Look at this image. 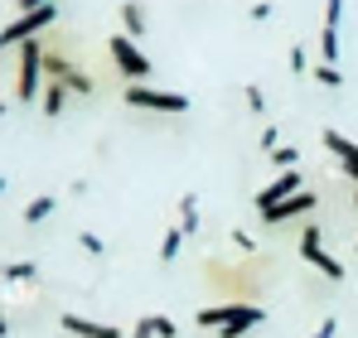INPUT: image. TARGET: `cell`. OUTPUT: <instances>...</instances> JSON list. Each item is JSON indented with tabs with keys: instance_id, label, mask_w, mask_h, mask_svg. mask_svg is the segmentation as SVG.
I'll return each mask as SVG.
<instances>
[{
	"instance_id": "obj_19",
	"label": "cell",
	"mask_w": 358,
	"mask_h": 338,
	"mask_svg": "<svg viewBox=\"0 0 358 338\" xmlns=\"http://www.w3.org/2000/svg\"><path fill=\"white\" fill-rule=\"evenodd\" d=\"M179 247H184V232H179V227H170V232L160 237V261H175Z\"/></svg>"
},
{
	"instance_id": "obj_20",
	"label": "cell",
	"mask_w": 358,
	"mask_h": 338,
	"mask_svg": "<svg viewBox=\"0 0 358 338\" xmlns=\"http://www.w3.org/2000/svg\"><path fill=\"white\" fill-rule=\"evenodd\" d=\"M296 160H300V150H296V145H276V150H271V165H281L286 174L296 169Z\"/></svg>"
},
{
	"instance_id": "obj_35",
	"label": "cell",
	"mask_w": 358,
	"mask_h": 338,
	"mask_svg": "<svg viewBox=\"0 0 358 338\" xmlns=\"http://www.w3.org/2000/svg\"><path fill=\"white\" fill-rule=\"evenodd\" d=\"M354 251H358V242H354Z\"/></svg>"
},
{
	"instance_id": "obj_32",
	"label": "cell",
	"mask_w": 358,
	"mask_h": 338,
	"mask_svg": "<svg viewBox=\"0 0 358 338\" xmlns=\"http://www.w3.org/2000/svg\"><path fill=\"white\" fill-rule=\"evenodd\" d=\"M0 193H5V179H0Z\"/></svg>"
},
{
	"instance_id": "obj_10",
	"label": "cell",
	"mask_w": 358,
	"mask_h": 338,
	"mask_svg": "<svg viewBox=\"0 0 358 338\" xmlns=\"http://www.w3.org/2000/svg\"><path fill=\"white\" fill-rule=\"evenodd\" d=\"M324 150H329V155L344 165V174L358 184V145H354V140H349V135H339V131H324Z\"/></svg>"
},
{
	"instance_id": "obj_14",
	"label": "cell",
	"mask_w": 358,
	"mask_h": 338,
	"mask_svg": "<svg viewBox=\"0 0 358 338\" xmlns=\"http://www.w3.org/2000/svg\"><path fill=\"white\" fill-rule=\"evenodd\" d=\"M54 208H59V198H54V193H39V198H29V203H24V223H29V227L44 223Z\"/></svg>"
},
{
	"instance_id": "obj_12",
	"label": "cell",
	"mask_w": 358,
	"mask_h": 338,
	"mask_svg": "<svg viewBox=\"0 0 358 338\" xmlns=\"http://www.w3.org/2000/svg\"><path fill=\"white\" fill-rule=\"evenodd\" d=\"M78 68H73V58L68 54H59V49H44V78L49 82H68Z\"/></svg>"
},
{
	"instance_id": "obj_17",
	"label": "cell",
	"mask_w": 358,
	"mask_h": 338,
	"mask_svg": "<svg viewBox=\"0 0 358 338\" xmlns=\"http://www.w3.org/2000/svg\"><path fill=\"white\" fill-rule=\"evenodd\" d=\"M0 276H5L10 285H24V281H34V276H39V266H34V261H10Z\"/></svg>"
},
{
	"instance_id": "obj_6",
	"label": "cell",
	"mask_w": 358,
	"mask_h": 338,
	"mask_svg": "<svg viewBox=\"0 0 358 338\" xmlns=\"http://www.w3.org/2000/svg\"><path fill=\"white\" fill-rule=\"evenodd\" d=\"M300 256H305V261H310V266H315L324 281H344V266H339V261L324 251V237H320V227H305V232H300Z\"/></svg>"
},
{
	"instance_id": "obj_9",
	"label": "cell",
	"mask_w": 358,
	"mask_h": 338,
	"mask_svg": "<svg viewBox=\"0 0 358 338\" xmlns=\"http://www.w3.org/2000/svg\"><path fill=\"white\" fill-rule=\"evenodd\" d=\"M59 324H63V334H73V338H121L117 324H102V319H83V314H63Z\"/></svg>"
},
{
	"instance_id": "obj_23",
	"label": "cell",
	"mask_w": 358,
	"mask_h": 338,
	"mask_svg": "<svg viewBox=\"0 0 358 338\" xmlns=\"http://www.w3.org/2000/svg\"><path fill=\"white\" fill-rule=\"evenodd\" d=\"M344 20V0H324V29H339Z\"/></svg>"
},
{
	"instance_id": "obj_11",
	"label": "cell",
	"mask_w": 358,
	"mask_h": 338,
	"mask_svg": "<svg viewBox=\"0 0 358 338\" xmlns=\"http://www.w3.org/2000/svg\"><path fill=\"white\" fill-rule=\"evenodd\" d=\"M179 324L175 319H165V314H145L141 324H136V338H175Z\"/></svg>"
},
{
	"instance_id": "obj_1",
	"label": "cell",
	"mask_w": 358,
	"mask_h": 338,
	"mask_svg": "<svg viewBox=\"0 0 358 338\" xmlns=\"http://www.w3.org/2000/svg\"><path fill=\"white\" fill-rule=\"evenodd\" d=\"M262 304H213V309H199V329H213L218 338H242L262 324Z\"/></svg>"
},
{
	"instance_id": "obj_34",
	"label": "cell",
	"mask_w": 358,
	"mask_h": 338,
	"mask_svg": "<svg viewBox=\"0 0 358 338\" xmlns=\"http://www.w3.org/2000/svg\"><path fill=\"white\" fill-rule=\"evenodd\" d=\"M0 116H5V102H0Z\"/></svg>"
},
{
	"instance_id": "obj_33",
	"label": "cell",
	"mask_w": 358,
	"mask_h": 338,
	"mask_svg": "<svg viewBox=\"0 0 358 338\" xmlns=\"http://www.w3.org/2000/svg\"><path fill=\"white\" fill-rule=\"evenodd\" d=\"M0 49H5V34H0Z\"/></svg>"
},
{
	"instance_id": "obj_28",
	"label": "cell",
	"mask_w": 358,
	"mask_h": 338,
	"mask_svg": "<svg viewBox=\"0 0 358 338\" xmlns=\"http://www.w3.org/2000/svg\"><path fill=\"white\" fill-rule=\"evenodd\" d=\"M252 20H257V24H262V20H271V5H266V0H257V5H252Z\"/></svg>"
},
{
	"instance_id": "obj_2",
	"label": "cell",
	"mask_w": 358,
	"mask_h": 338,
	"mask_svg": "<svg viewBox=\"0 0 358 338\" xmlns=\"http://www.w3.org/2000/svg\"><path fill=\"white\" fill-rule=\"evenodd\" d=\"M44 39H29L20 44V78H15V97L20 102H39V87H44Z\"/></svg>"
},
{
	"instance_id": "obj_13",
	"label": "cell",
	"mask_w": 358,
	"mask_h": 338,
	"mask_svg": "<svg viewBox=\"0 0 358 338\" xmlns=\"http://www.w3.org/2000/svg\"><path fill=\"white\" fill-rule=\"evenodd\" d=\"M121 24H126V39H141V34H145V10H141V0H126V5H121Z\"/></svg>"
},
{
	"instance_id": "obj_26",
	"label": "cell",
	"mask_w": 358,
	"mask_h": 338,
	"mask_svg": "<svg viewBox=\"0 0 358 338\" xmlns=\"http://www.w3.org/2000/svg\"><path fill=\"white\" fill-rule=\"evenodd\" d=\"M291 68H296V73H305V68H310V54H305V44H291Z\"/></svg>"
},
{
	"instance_id": "obj_16",
	"label": "cell",
	"mask_w": 358,
	"mask_h": 338,
	"mask_svg": "<svg viewBox=\"0 0 358 338\" xmlns=\"http://www.w3.org/2000/svg\"><path fill=\"white\" fill-rule=\"evenodd\" d=\"M68 107V87L63 82H44V116H63Z\"/></svg>"
},
{
	"instance_id": "obj_24",
	"label": "cell",
	"mask_w": 358,
	"mask_h": 338,
	"mask_svg": "<svg viewBox=\"0 0 358 338\" xmlns=\"http://www.w3.org/2000/svg\"><path fill=\"white\" fill-rule=\"evenodd\" d=\"M78 242H83V251H87V256H102V251H107V242H102L97 232H83Z\"/></svg>"
},
{
	"instance_id": "obj_3",
	"label": "cell",
	"mask_w": 358,
	"mask_h": 338,
	"mask_svg": "<svg viewBox=\"0 0 358 338\" xmlns=\"http://www.w3.org/2000/svg\"><path fill=\"white\" fill-rule=\"evenodd\" d=\"M121 102L126 107H141V112H170V116L189 112V97L184 92H170V87H121Z\"/></svg>"
},
{
	"instance_id": "obj_18",
	"label": "cell",
	"mask_w": 358,
	"mask_h": 338,
	"mask_svg": "<svg viewBox=\"0 0 358 338\" xmlns=\"http://www.w3.org/2000/svg\"><path fill=\"white\" fill-rule=\"evenodd\" d=\"M339 54H344V49H339V29H320V58L334 68V58H339Z\"/></svg>"
},
{
	"instance_id": "obj_15",
	"label": "cell",
	"mask_w": 358,
	"mask_h": 338,
	"mask_svg": "<svg viewBox=\"0 0 358 338\" xmlns=\"http://www.w3.org/2000/svg\"><path fill=\"white\" fill-rule=\"evenodd\" d=\"M179 232H184V237H194V232H199V198H194V193H184V198H179Z\"/></svg>"
},
{
	"instance_id": "obj_31",
	"label": "cell",
	"mask_w": 358,
	"mask_h": 338,
	"mask_svg": "<svg viewBox=\"0 0 358 338\" xmlns=\"http://www.w3.org/2000/svg\"><path fill=\"white\" fill-rule=\"evenodd\" d=\"M354 208H358V189H354Z\"/></svg>"
},
{
	"instance_id": "obj_7",
	"label": "cell",
	"mask_w": 358,
	"mask_h": 338,
	"mask_svg": "<svg viewBox=\"0 0 358 338\" xmlns=\"http://www.w3.org/2000/svg\"><path fill=\"white\" fill-rule=\"evenodd\" d=\"M310 208H315V193H310V189H300V193H291L286 203H276V208H266V213H262V223L281 227V223H291V218H305Z\"/></svg>"
},
{
	"instance_id": "obj_25",
	"label": "cell",
	"mask_w": 358,
	"mask_h": 338,
	"mask_svg": "<svg viewBox=\"0 0 358 338\" xmlns=\"http://www.w3.org/2000/svg\"><path fill=\"white\" fill-rule=\"evenodd\" d=\"M247 107H252V112H266V92H262V87H257V82H252V87H247Z\"/></svg>"
},
{
	"instance_id": "obj_30",
	"label": "cell",
	"mask_w": 358,
	"mask_h": 338,
	"mask_svg": "<svg viewBox=\"0 0 358 338\" xmlns=\"http://www.w3.org/2000/svg\"><path fill=\"white\" fill-rule=\"evenodd\" d=\"M5 334H10V319H5V314H0V338H5Z\"/></svg>"
},
{
	"instance_id": "obj_29",
	"label": "cell",
	"mask_w": 358,
	"mask_h": 338,
	"mask_svg": "<svg viewBox=\"0 0 358 338\" xmlns=\"http://www.w3.org/2000/svg\"><path fill=\"white\" fill-rule=\"evenodd\" d=\"M20 5V15H29V10H44V5H54V0H15Z\"/></svg>"
},
{
	"instance_id": "obj_27",
	"label": "cell",
	"mask_w": 358,
	"mask_h": 338,
	"mask_svg": "<svg viewBox=\"0 0 358 338\" xmlns=\"http://www.w3.org/2000/svg\"><path fill=\"white\" fill-rule=\"evenodd\" d=\"M334 329H339V319H320V329H315L310 338H334Z\"/></svg>"
},
{
	"instance_id": "obj_4",
	"label": "cell",
	"mask_w": 358,
	"mask_h": 338,
	"mask_svg": "<svg viewBox=\"0 0 358 338\" xmlns=\"http://www.w3.org/2000/svg\"><path fill=\"white\" fill-rule=\"evenodd\" d=\"M59 20V5H44V10H29V15H15L0 34H5V49H20V44H29V39H39L49 24Z\"/></svg>"
},
{
	"instance_id": "obj_21",
	"label": "cell",
	"mask_w": 358,
	"mask_h": 338,
	"mask_svg": "<svg viewBox=\"0 0 358 338\" xmlns=\"http://www.w3.org/2000/svg\"><path fill=\"white\" fill-rule=\"evenodd\" d=\"M63 87H68V92H78V97H92V87H97V82H92L87 73H73V78H68Z\"/></svg>"
},
{
	"instance_id": "obj_8",
	"label": "cell",
	"mask_w": 358,
	"mask_h": 338,
	"mask_svg": "<svg viewBox=\"0 0 358 338\" xmlns=\"http://www.w3.org/2000/svg\"><path fill=\"white\" fill-rule=\"evenodd\" d=\"M300 189H305V184H300V174H296V169H291V174H281L276 184H266V189L257 193V213H266V208L286 203V198H291V193H300Z\"/></svg>"
},
{
	"instance_id": "obj_5",
	"label": "cell",
	"mask_w": 358,
	"mask_h": 338,
	"mask_svg": "<svg viewBox=\"0 0 358 338\" xmlns=\"http://www.w3.org/2000/svg\"><path fill=\"white\" fill-rule=\"evenodd\" d=\"M107 54H112V63H117L121 78H131V82L150 78V58L141 54V44H136V39H126V34H112V39H107Z\"/></svg>"
},
{
	"instance_id": "obj_22",
	"label": "cell",
	"mask_w": 358,
	"mask_h": 338,
	"mask_svg": "<svg viewBox=\"0 0 358 338\" xmlns=\"http://www.w3.org/2000/svg\"><path fill=\"white\" fill-rule=\"evenodd\" d=\"M315 82H320V87H339L344 78H339V68H329V63H320V68H315Z\"/></svg>"
}]
</instances>
